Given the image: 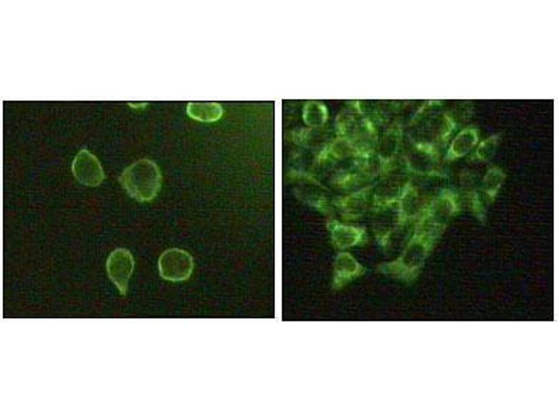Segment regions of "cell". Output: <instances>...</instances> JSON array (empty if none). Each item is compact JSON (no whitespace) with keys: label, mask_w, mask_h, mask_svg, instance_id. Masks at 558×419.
<instances>
[{"label":"cell","mask_w":558,"mask_h":419,"mask_svg":"<svg viewBox=\"0 0 558 419\" xmlns=\"http://www.w3.org/2000/svg\"><path fill=\"white\" fill-rule=\"evenodd\" d=\"M119 179L132 198L140 202H149L160 191L162 177L156 163L142 159L127 167Z\"/></svg>","instance_id":"1"},{"label":"cell","mask_w":558,"mask_h":419,"mask_svg":"<svg viewBox=\"0 0 558 419\" xmlns=\"http://www.w3.org/2000/svg\"><path fill=\"white\" fill-rule=\"evenodd\" d=\"M438 237L435 233L416 226L401 255L395 260L381 265V270L400 276L414 272L420 267Z\"/></svg>","instance_id":"2"},{"label":"cell","mask_w":558,"mask_h":419,"mask_svg":"<svg viewBox=\"0 0 558 419\" xmlns=\"http://www.w3.org/2000/svg\"><path fill=\"white\" fill-rule=\"evenodd\" d=\"M194 267L193 257L185 250L172 248L163 251L158 259L160 275L171 281L188 279Z\"/></svg>","instance_id":"3"},{"label":"cell","mask_w":558,"mask_h":419,"mask_svg":"<svg viewBox=\"0 0 558 419\" xmlns=\"http://www.w3.org/2000/svg\"><path fill=\"white\" fill-rule=\"evenodd\" d=\"M71 169L77 180L85 186H98L105 179L100 161L85 149H81L75 156Z\"/></svg>","instance_id":"4"},{"label":"cell","mask_w":558,"mask_h":419,"mask_svg":"<svg viewBox=\"0 0 558 419\" xmlns=\"http://www.w3.org/2000/svg\"><path fill=\"white\" fill-rule=\"evenodd\" d=\"M133 257L128 249L117 248L108 256L106 263L107 274L121 294H125L134 268Z\"/></svg>","instance_id":"5"},{"label":"cell","mask_w":558,"mask_h":419,"mask_svg":"<svg viewBox=\"0 0 558 419\" xmlns=\"http://www.w3.org/2000/svg\"><path fill=\"white\" fill-rule=\"evenodd\" d=\"M327 229L335 247L340 250L360 244L365 235L363 227L332 220L328 222Z\"/></svg>","instance_id":"6"},{"label":"cell","mask_w":558,"mask_h":419,"mask_svg":"<svg viewBox=\"0 0 558 419\" xmlns=\"http://www.w3.org/2000/svg\"><path fill=\"white\" fill-rule=\"evenodd\" d=\"M374 186L363 187L347 196L339 198L334 205L346 219H356L364 214L369 205Z\"/></svg>","instance_id":"7"},{"label":"cell","mask_w":558,"mask_h":419,"mask_svg":"<svg viewBox=\"0 0 558 419\" xmlns=\"http://www.w3.org/2000/svg\"><path fill=\"white\" fill-rule=\"evenodd\" d=\"M363 272V267L350 253L340 252L334 263V284L338 286H342L359 276Z\"/></svg>","instance_id":"8"},{"label":"cell","mask_w":558,"mask_h":419,"mask_svg":"<svg viewBox=\"0 0 558 419\" xmlns=\"http://www.w3.org/2000/svg\"><path fill=\"white\" fill-rule=\"evenodd\" d=\"M186 111L191 118L205 122L216 121L223 114L221 105L214 102H190Z\"/></svg>","instance_id":"9"},{"label":"cell","mask_w":558,"mask_h":419,"mask_svg":"<svg viewBox=\"0 0 558 419\" xmlns=\"http://www.w3.org/2000/svg\"><path fill=\"white\" fill-rule=\"evenodd\" d=\"M504 175L503 172L497 168L489 170L487 175L485 177L484 188L485 192H486L490 198H495L504 181Z\"/></svg>","instance_id":"10"}]
</instances>
